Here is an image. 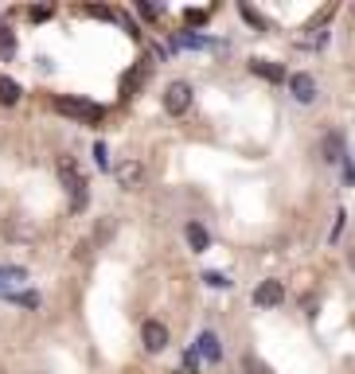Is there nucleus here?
Segmentation results:
<instances>
[{"label":"nucleus","instance_id":"obj_15","mask_svg":"<svg viewBox=\"0 0 355 374\" xmlns=\"http://www.w3.org/2000/svg\"><path fill=\"white\" fill-rule=\"evenodd\" d=\"M242 371L246 374H269V366L262 363V359H254V355H242Z\"/></svg>","mask_w":355,"mask_h":374},{"label":"nucleus","instance_id":"obj_8","mask_svg":"<svg viewBox=\"0 0 355 374\" xmlns=\"http://www.w3.org/2000/svg\"><path fill=\"white\" fill-rule=\"evenodd\" d=\"M250 74H258L266 82H285V67L274 59H250Z\"/></svg>","mask_w":355,"mask_h":374},{"label":"nucleus","instance_id":"obj_9","mask_svg":"<svg viewBox=\"0 0 355 374\" xmlns=\"http://www.w3.org/2000/svg\"><path fill=\"white\" fill-rule=\"evenodd\" d=\"M196 355L207 359V363H223V347H219V335L215 332H203L196 339Z\"/></svg>","mask_w":355,"mask_h":374},{"label":"nucleus","instance_id":"obj_12","mask_svg":"<svg viewBox=\"0 0 355 374\" xmlns=\"http://www.w3.org/2000/svg\"><path fill=\"white\" fill-rule=\"evenodd\" d=\"M0 101H4V106L20 101V86H16L12 79H4V74H0Z\"/></svg>","mask_w":355,"mask_h":374},{"label":"nucleus","instance_id":"obj_1","mask_svg":"<svg viewBox=\"0 0 355 374\" xmlns=\"http://www.w3.org/2000/svg\"><path fill=\"white\" fill-rule=\"evenodd\" d=\"M59 179H63V187L70 191V211L79 215V211L86 207V179H82L74 156H59Z\"/></svg>","mask_w":355,"mask_h":374},{"label":"nucleus","instance_id":"obj_6","mask_svg":"<svg viewBox=\"0 0 355 374\" xmlns=\"http://www.w3.org/2000/svg\"><path fill=\"white\" fill-rule=\"evenodd\" d=\"M250 300H254V308H277L285 300V281H262Z\"/></svg>","mask_w":355,"mask_h":374},{"label":"nucleus","instance_id":"obj_4","mask_svg":"<svg viewBox=\"0 0 355 374\" xmlns=\"http://www.w3.org/2000/svg\"><path fill=\"white\" fill-rule=\"evenodd\" d=\"M113 179H118V187H125V191H137V187L145 184V164H141V160H121V164L113 168Z\"/></svg>","mask_w":355,"mask_h":374},{"label":"nucleus","instance_id":"obj_3","mask_svg":"<svg viewBox=\"0 0 355 374\" xmlns=\"http://www.w3.org/2000/svg\"><path fill=\"white\" fill-rule=\"evenodd\" d=\"M164 109L172 113V117H184L191 109V82H168L164 86Z\"/></svg>","mask_w":355,"mask_h":374},{"label":"nucleus","instance_id":"obj_17","mask_svg":"<svg viewBox=\"0 0 355 374\" xmlns=\"http://www.w3.org/2000/svg\"><path fill=\"white\" fill-rule=\"evenodd\" d=\"M184 16H188V24H191V28H203V24L211 20V12H207V8H196V12L188 8V12H184Z\"/></svg>","mask_w":355,"mask_h":374},{"label":"nucleus","instance_id":"obj_14","mask_svg":"<svg viewBox=\"0 0 355 374\" xmlns=\"http://www.w3.org/2000/svg\"><path fill=\"white\" fill-rule=\"evenodd\" d=\"M203 285H211V288H230L235 281H230L227 273H215V269H211V273H203Z\"/></svg>","mask_w":355,"mask_h":374},{"label":"nucleus","instance_id":"obj_23","mask_svg":"<svg viewBox=\"0 0 355 374\" xmlns=\"http://www.w3.org/2000/svg\"><path fill=\"white\" fill-rule=\"evenodd\" d=\"M344 179H347V184H355V164H352V160L344 164Z\"/></svg>","mask_w":355,"mask_h":374},{"label":"nucleus","instance_id":"obj_21","mask_svg":"<svg viewBox=\"0 0 355 374\" xmlns=\"http://www.w3.org/2000/svg\"><path fill=\"white\" fill-rule=\"evenodd\" d=\"M94 160H98V168H109V156H106V145H94Z\"/></svg>","mask_w":355,"mask_h":374},{"label":"nucleus","instance_id":"obj_18","mask_svg":"<svg viewBox=\"0 0 355 374\" xmlns=\"http://www.w3.org/2000/svg\"><path fill=\"white\" fill-rule=\"evenodd\" d=\"M12 300H16V304H24V308H40V293H16Z\"/></svg>","mask_w":355,"mask_h":374},{"label":"nucleus","instance_id":"obj_10","mask_svg":"<svg viewBox=\"0 0 355 374\" xmlns=\"http://www.w3.org/2000/svg\"><path fill=\"white\" fill-rule=\"evenodd\" d=\"M320 152H324L328 164H340L344 160V133H324V140H320Z\"/></svg>","mask_w":355,"mask_h":374},{"label":"nucleus","instance_id":"obj_5","mask_svg":"<svg viewBox=\"0 0 355 374\" xmlns=\"http://www.w3.org/2000/svg\"><path fill=\"white\" fill-rule=\"evenodd\" d=\"M168 339H172V335H168V327L160 324V320H145V327H141V343H145L148 355H160L168 347Z\"/></svg>","mask_w":355,"mask_h":374},{"label":"nucleus","instance_id":"obj_7","mask_svg":"<svg viewBox=\"0 0 355 374\" xmlns=\"http://www.w3.org/2000/svg\"><path fill=\"white\" fill-rule=\"evenodd\" d=\"M289 90H293V98L301 101V106H308V101H316V79L313 74H289Z\"/></svg>","mask_w":355,"mask_h":374},{"label":"nucleus","instance_id":"obj_20","mask_svg":"<svg viewBox=\"0 0 355 374\" xmlns=\"http://www.w3.org/2000/svg\"><path fill=\"white\" fill-rule=\"evenodd\" d=\"M184 366H188L191 374L199 371V355H196V347H188V351H184Z\"/></svg>","mask_w":355,"mask_h":374},{"label":"nucleus","instance_id":"obj_24","mask_svg":"<svg viewBox=\"0 0 355 374\" xmlns=\"http://www.w3.org/2000/svg\"><path fill=\"white\" fill-rule=\"evenodd\" d=\"M347 266H352V269H355V246H352V250H347Z\"/></svg>","mask_w":355,"mask_h":374},{"label":"nucleus","instance_id":"obj_2","mask_svg":"<svg viewBox=\"0 0 355 374\" xmlns=\"http://www.w3.org/2000/svg\"><path fill=\"white\" fill-rule=\"evenodd\" d=\"M55 109L67 113V117H74V121H82V125H98V121L106 117V109H102V106L82 101V98H55Z\"/></svg>","mask_w":355,"mask_h":374},{"label":"nucleus","instance_id":"obj_19","mask_svg":"<svg viewBox=\"0 0 355 374\" xmlns=\"http://www.w3.org/2000/svg\"><path fill=\"white\" fill-rule=\"evenodd\" d=\"M24 269H16V266H8V269H0V281H24Z\"/></svg>","mask_w":355,"mask_h":374},{"label":"nucleus","instance_id":"obj_11","mask_svg":"<svg viewBox=\"0 0 355 374\" xmlns=\"http://www.w3.org/2000/svg\"><path fill=\"white\" fill-rule=\"evenodd\" d=\"M184 238H188L191 254H203V250L211 246V234H207V227H203V222H188V227H184Z\"/></svg>","mask_w":355,"mask_h":374},{"label":"nucleus","instance_id":"obj_13","mask_svg":"<svg viewBox=\"0 0 355 374\" xmlns=\"http://www.w3.org/2000/svg\"><path fill=\"white\" fill-rule=\"evenodd\" d=\"M12 51H16V35L12 28H0V59H12Z\"/></svg>","mask_w":355,"mask_h":374},{"label":"nucleus","instance_id":"obj_22","mask_svg":"<svg viewBox=\"0 0 355 374\" xmlns=\"http://www.w3.org/2000/svg\"><path fill=\"white\" fill-rule=\"evenodd\" d=\"M28 16H31V20H47V16H51V8H31Z\"/></svg>","mask_w":355,"mask_h":374},{"label":"nucleus","instance_id":"obj_16","mask_svg":"<svg viewBox=\"0 0 355 374\" xmlns=\"http://www.w3.org/2000/svg\"><path fill=\"white\" fill-rule=\"evenodd\" d=\"M238 12H242V20H246V24H254L258 31H266V20H262V16H258L254 8H250V4H238Z\"/></svg>","mask_w":355,"mask_h":374}]
</instances>
